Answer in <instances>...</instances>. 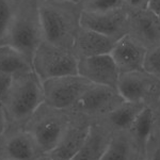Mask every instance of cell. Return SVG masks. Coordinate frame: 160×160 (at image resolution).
<instances>
[{
  "label": "cell",
  "mask_w": 160,
  "mask_h": 160,
  "mask_svg": "<svg viewBox=\"0 0 160 160\" xmlns=\"http://www.w3.org/2000/svg\"><path fill=\"white\" fill-rule=\"evenodd\" d=\"M82 4L71 0H38V15L43 40L58 47L73 50L81 28Z\"/></svg>",
  "instance_id": "obj_1"
},
{
  "label": "cell",
  "mask_w": 160,
  "mask_h": 160,
  "mask_svg": "<svg viewBox=\"0 0 160 160\" xmlns=\"http://www.w3.org/2000/svg\"><path fill=\"white\" fill-rule=\"evenodd\" d=\"M42 104H44L43 83L34 71L14 75L3 102L9 127L24 128L25 124Z\"/></svg>",
  "instance_id": "obj_2"
},
{
  "label": "cell",
  "mask_w": 160,
  "mask_h": 160,
  "mask_svg": "<svg viewBox=\"0 0 160 160\" xmlns=\"http://www.w3.org/2000/svg\"><path fill=\"white\" fill-rule=\"evenodd\" d=\"M42 42L38 0H17L3 45L15 48L32 62L33 56Z\"/></svg>",
  "instance_id": "obj_3"
},
{
  "label": "cell",
  "mask_w": 160,
  "mask_h": 160,
  "mask_svg": "<svg viewBox=\"0 0 160 160\" xmlns=\"http://www.w3.org/2000/svg\"><path fill=\"white\" fill-rule=\"evenodd\" d=\"M72 121L68 110L42 104L25 124L24 129L37 142L42 155H48L60 143Z\"/></svg>",
  "instance_id": "obj_4"
},
{
  "label": "cell",
  "mask_w": 160,
  "mask_h": 160,
  "mask_svg": "<svg viewBox=\"0 0 160 160\" xmlns=\"http://www.w3.org/2000/svg\"><path fill=\"white\" fill-rule=\"evenodd\" d=\"M79 59L73 50L46 42L40 44L32 59V68L41 81L78 74Z\"/></svg>",
  "instance_id": "obj_5"
},
{
  "label": "cell",
  "mask_w": 160,
  "mask_h": 160,
  "mask_svg": "<svg viewBox=\"0 0 160 160\" xmlns=\"http://www.w3.org/2000/svg\"><path fill=\"white\" fill-rule=\"evenodd\" d=\"M42 83L44 102L62 110L71 109L94 84L79 74L56 77L45 80Z\"/></svg>",
  "instance_id": "obj_6"
},
{
  "label": "cell",
  "mask_w": 160,
  "mask_h": 160,
  "mask_svg": "<svg viewBox=\"0 0 160 160\" xmlns=\"http://www.w3.org/2000/svg\"><path fill=\"white\" fill-rule=\"evenodd\" d=\"M117 89L126 102L152 107L160 102V78L145 69L121 74Z\"/></svg>",
  "instance_id": "obj_7"
},
{
  "label": "cell",
  "mask_w": 160,
  "mask_h": 160,
  "mask_svg": "<svg viewBox=\"0 0 160 160\" xmlns=\"http://www.w3.org/2000/svg\"><path fill=\"white\" fill-rule=\"evenodd\" d=\"M123 102L125 99L117 88L93 84L68 111L95 122L114 110Z\"/></svg>",
  "instance_id": "obj_8"
},
{
  "label": "cell",
  "mask_w": 160,
  "mask_h": 160,
  "mask_svg": "<svg viewBox=\"0 0 160 160\" xmlns=\"http://www.w3.org/2000/svg\"><path fill=\"white\" fill-rule=\"evenodd\" d=\"M80 25L118 41L128 34L129 14L124 8L102 12L82 10Z\"/></svg>",
  "instance_id": "obj_9"
},
{
  "label": "cell",
  "mask_w": 160,
  "mask_h": 160,
  "mask_svg": "<svg viewBox=\"0 0 160 160\" xmlns=\"http://www.w3.org/2000/svg\"><path fill=\"white\" fill-rule=\"evenodd\" d=\"M40 156L37 142L24 128L9 127L0 138V159L35 160Z\"/></svg>",
  "instance_id": "obj_10"
},
{
  "label": "cell",
  "mask_w": 160,
  "mask_h": 160,
  "mask_svg": "<svg viewBox=\"0 0 160 160\" xmlns=\"http://www.w3.org/2000/svg\"><path fill=\"white\" fill-rule=\"evenodd\" d=\"M71 114L72 121L68 130L56 148L48 154L52 160H72L78 154L89 135L92 121L72 112Z\"/></svg>",
  "instance_id": "obj_11"
},
{
  "label": "cell",
  "mask_w": 160,
  "mask_h": 160,
  "mask_svg": "<svg viewBox=\"0 0 160 160\" xmlns=\"http://www.w3.org/2000/svg\"><path fill=\"white\" fill-rule=\"evenodd\" d=\"M78 74L94 84L112 88L118 87L121 75L110 53L79 59Z\"/></svg>",
  "instance_id": "obj_12"
},
{
  "label": "cell",
  "mask_w": 160,
  "mask_h": 160,
  "mask_svg": "<svg viewBox=\"0 0 160 160\" xmlns=\"http://www.w3.org/2000/svg\"><path fill=\"white\" fill-rule=\"evenodd\" d=\"M148 48L144 47L130 34L117 41L110 55L117 64L120 74L143 71Z\"/></svg>",
  "instance_id": "obj_13"
},
{
  "label": "cell",
  "mask_w": 160,
  "mask_h": 160,
  "mask_svg": "<svg viewBox=\"0 0 160 160\" xmlns=\"http://www.w3.org/2000/svg\"><path fill=\"white\" fill-rule=\"evenodd\" d=\"M128 34L148 49L160 46L159 16L148 9L131 13L129 14Z\"/></svg>",
  "instance_id": "obj_14"
},
{
  "label": "cell",
  "mask_w": 160,
  "mask_h": 160,
  "mask_svg": "<svg viewBox=\"0 0 160 160\" xmlns=\"http://www.w3.org/2000/svg\"><path fill=\"white\" fill-rule=\"evenodd\" d=\"M117 40L87 28H80L75 38L73 51L78 59L110 53Z\"/></svg>",
  "instance_id": "obj_15"
},
{
  "label": "cell",
  "mask_w": 160,
  "mask_h": 160,
  "mask_svg": "<svg viewBox=\"0 0 160 160\" xmlns=\"http://www.w3.org/2000/svg\"><path fill=\"white\" fill-rule=\"evenodd\" d=\"M113 133L99 122H92L89 135L78 154L72 160H100L108 148Z\"/></svg>",
  "instance_id": "obj_16"
},
{
  "label": "cell",
  "mask_w": 160,
  "mask_h": 160,
  "mask_svg": "<svg viewBox=\"0 0 160 160\" xmlns=\"http://www.w3.org/2000/svg\"><path fill=\"white\" fill-rule=\"evenodd\" d=\"M146 105L141 102H123L105 117L95 122H99L109 129L112 133L129 132L136 118Z\"/></svg>",
  "instance_id": "obj_17"
},
{
  "label": "cell",
  "mask_w": 160,
  "mask_h": 160,
  "mask_svg": "<svg viewBox=\"0 0 160 160\" xmlns=\"http://www.w3.org/2000/svg\"><path fill=\"white\" fill-rule=\"evenodd\" d=\"M158 124V117L155 107L145 106L136 118L129 130L138 152H145L148 143Z\"/></svg>",
  "instance_id": "obj_18"
},
{
  "label": "cell",
  "mask_w": 160,
  "mask_h": 160,
  "mask_svg": "<svg viewBox=\"0 0 160 160\" xmlns=\"http://www.w3.org/2000/svg\"><path fill=\"white\" fill-rule=\"evenodd\" d=\"M138 153L129 132H117L100 160H136Z\"/></svg>",
  "instance_id": "obj_19"
},
{
  "label": "cell",
  "mask_w": 160,
  "mask_h": 160,
  "mask_svg": "<svg viewBox=\"0 0 160 160\" xmlns=\"http://www.w3.org/2000/svg\"><path fill=\"white\" fill-rule=\"evenodd\" d=\"M0 71L16 75L33 71L32 62L20 51L9 45H0Z\"/></svg>",
  "instance_id": "obj_20"
},
{
  "label": "cell",
  "mask_w": 160,
  "mask_h": 160,
  "mask_svg": "<svg viewBox=\"0 0 160 160\" xmlns=\"http://www.w3.org/2000/svg\"><path fill=\"white\" fill-rule=\"evenodd\" d=\"M16 4L17 0H0V45L4 44Z\"/></svg>",
  "instance_id": "obj_21"
},
{
  "label": "cell",
  "mask_w": 160,
  "mask_h": 160,
  "mask_svg": "<svg viewBox=\"0 0 160 160\" xmlns=\"http://www.w3.org/2000/svg\"><path fill=\"white\" fill-rule=\"evenodd\" d=\"M83 10L94 12L110 11L124 8V0H86L82 3Z\"/></svg>",
  "instance_id": "obj_22"
},
{
  "label": "cell",
  "mask_w": 160,
  "mask_h": 160,
  "mask_svg": "<svg viewBox=\"0 0 160 160\" xmlns=\"http://www.w3.org/2000/svg\"><path fill=\"white\" fill-rule=\"evenodd\" d=\"M144 69L160 78V46L148 50L144 62Z\"/></svg>",
  "instance_id": "obj_23"
},
{
  "label": "cell",
  "mask_w": 160,
  "mask_h": 160,
  "mask_svg": "<svg viewBox=\"0 0 160 160\" xmlns=\"http://www.w3.org/2000/svg\"><path fill=\"white\" fill-rule=\"evenodd\" d=\"M158 117V115H157ZM145 160H160V122L156 126L145 149Z\"/></svg>",
  "instance_id": "obj_24"
},
{
  "label": "cell",
  "mask_w": 160,
  "mask_h": 160,
  "mask_svg": "<svg viewBox=\"0 0 160 160\" xmlns=\"http://www.w3.org/2000/svg\"><path fill=\"white\" fill-rule=\"evenodd\" d=\"M149 0H124V9L128 14L148 9Z\"/></svg>",
  "instance_id": "obj_25"
},
{
  "label": "cell",
  "mask_w": 160,
  "mask_h": 160,
  "mask_svg": "<svg viewBox=\"0 0 160 160\" xmlns=\"http://www.w3.org/2000/svg\"><path fill=\"white\" fill-rule=\"evenodd\" d=\"M13 81V75L0 71V102H3Z\"/></svg>",
  "instance_id": "obj_26"
},
{
  "label": "cell",
  "mask_w": 160,
  "mask_h": 160,
  "mask_svg": "<svg viewBox=\"0 0 160 160\" xmlns=\"http://www.w3.org/2000/svg\"><path fill=\"white\" fill-rule=\"evenodd\" d=\"M8 128H9V122H8L7 111L3 102H0V138L4 135Z\"/></svg>",
  "instance_id": "obj_27"
},
{
  "label": "cell",
  "mask_w": 160,
  "mask_h": 160,
  "mask_svg": "<svg viewBox=\"0 0 160 160\" xmlns=\"http://www.w3.org/2000/svg\"><path fill=\"white\" fill-rule=\"evenodd\" d=\"M148 10L155 13L156 15H160V0H149Z\"/></svg>",
  "instance_id": "obj_28"
},
{
  "label": "cell",
  "mask_w": 160,
  "mask_h": 160,
  "mask_svg": "<svg viewBox=\"0 0 160 160\" xmlns=\"http://www.w3.org/2000/svg\"><path fill=\"white\" fill-rule=\"evenodd\" d=\"M136 160H145V152H139Z\"/></svg>",
  "instance_id": "obj_29"
},
{
  "label": "cell",
  "mask_w": 160,
  "mask_h": 160,
  "mask_svg": "<svg viewBox=\"0 0 160 160\" xmlns=\"http://www.w3.org/2000/svg\"><path fill=\"white\" fill-rule=\"evenodd\" d=\"M35 160H52V159H51L48 155H42V156H40L38 158H37Z\"/></svg>",
  "instance_id": "obj_30"
},
{
  "label": "cell",
  "mask_w": 160,
  "mask_h": 160,
  "mask_svg": "<svg viewBox=\"0 0 160 160\" xmlns=\"http://www.w3.org/2000/svg\"><path fill=\"white\" fill-rule=\"evenodd\" d=\"M155 109H156V112H157V115H158V120H159V122H160V102H159V104L155 107Z\"/></svg>",
  "instance_id": "obj_31"
},
{
  "label": "cell",
  "mask_w": 160,
  "mask_h": 160,
  "mask_svg": "<svg viewBox=\"0 0 160 160\" xmlns=\"http://www.w3.org/2000/svg\"><path fill=\"white\" fill-rule=\"evenodd\" d=\"M71 1H74V2H77V3H83L84 1H86V0H71Z\"/></svg>",
  "instance_id": "obj_32"
},
{
  "label": "cell",
  "mask_w": 160,
  "mask_h": 160,
  "mask_svg": "<svg viewBox=\"0 0 160 160\" xmlns=\"http://www.w3.org/2000/svg\"><path fill=\"white\" fill-rule=\"evenodd\" d=\"M159 20H160V15H159Z\"/></svg>",
  "instance_id": "obj_33"
},
{
  "label": "cell",
  "mask_w": 160,
  "mask_h": 160,
  "mask_svg": "<svg viewBox=\"0 0 160 160\" xmlns=\"http://www.w3.org/2000/svg\"><path fill=\"white\" fill-rule=\"evenodd\" d=\"M0 160H4V159H0Z\"/></svg>",
  "instance_id": "obj_34"
}]
</instances>
